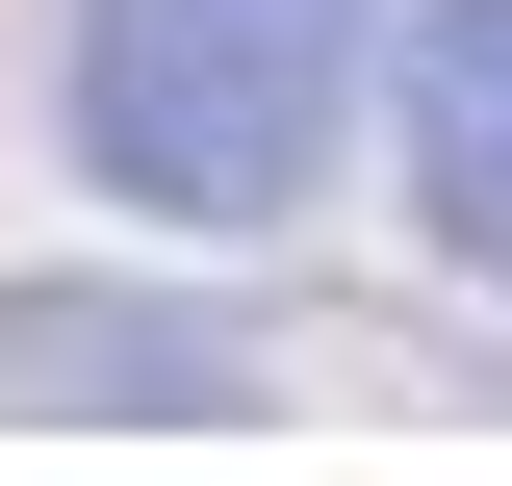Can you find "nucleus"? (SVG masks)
I'll return each mask as SVG.
<instances>
[{
	"instance_id": "nucleus-1",
	"label": "nucleus",
	"mask_w": 512,
	"mask_h": 486,
	"mask_svg": "<svg viewBox=\"0 0 512 486\" xmlns=\"http://www.w3.org/2000/svg\"><path fill=\"white\" fill-rule=\"evenodd\" d=\"M384 0H77V154H103L154 231H282L333 180V103H359Z\"/></svg>"
},
{
	"instance_id": "nucleus-2",
	"label": "nucleus",
	"mask_w": 512,
	"mask_h": 486,
	"mask_svg": "<svg viewBox=\"0 0 512 486\" xmlns=\"http://www.w3.org/2000/svg\"><path fill=\"white\" fill-rule=\"evenodd\" d=\"M0 410H231V333L154 282H0Z\"/></svg>"
},
{
	"instance_id": "nucleus-3",
	"label": "nucleus",
	"mask_w": 512,
	"mask_h": 486,
	"mask_svg": "<svg viewBox=\"0 0 512 486\" xmlns=\"http://www.w3.org/2000/svg\"><path fill=\"white\" fill-rule=\"evenodd\" d=\"M410 205L512 282V0H410Z\"/></svg>"
}]
</instances>
